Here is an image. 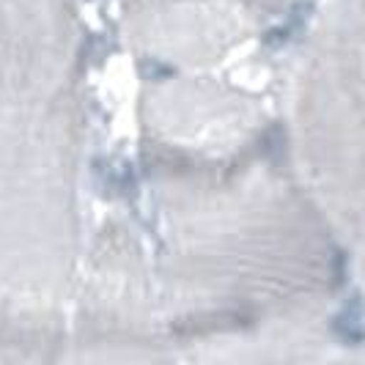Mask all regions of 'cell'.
Wrapping results in <instances>:
<instances>
[{"instance_id":"obj_1","label":"cell","mask_w":365,"mask_h":365,"mask_svg":"<svg viewBox=\"0 0 365 365\" xmlns=\"http://www.w3.org/2000/svg\"><path fill=\"white\" fill-rule=\"evenodd\" d=\"M332 332L346 344L363 341V299H360V294H354L346 308L332 319Z\"/></svg>"}]
</instances>
